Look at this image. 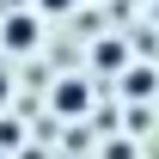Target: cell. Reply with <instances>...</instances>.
Here are the masks:
<instances>
[{"mask_svg": "<svg viewBox=\"0 0 159 159\" xmlns=\"http://www.w3.org/2000/svg\"><path fill=\"white\" fill-rule=\"evenodd\" d=\"M0 31H6V37H0L6 49H31V43H37V19H25V12H19V19H6Z\"/></svg>", "mask_w": 159, "mask_h": 159, "instance_id": "6da1fadb", "label": "cell"}, {"mask_svg": "<svg viewBox=\"0 0 159 159\" xmlns=\"http://www.w3.org/2000/svg\"><path fill=\"white\" fill-rule=\"evenodd\" d=\"M55 110H61V116H80V110H86V80H80V86H74V80H61Z\"/></svg>", "mask_w": 159, "mask_h": 159, "instance_id": "7a4b0ae2", "label": "cell"}, {"mask_svg": "<svg viewBox=\"0 0 159 159\" xmlns=\"http://www.w3.org/2000/svg\"><path fill=\"white\" fill-rule=\"evenodd\" d=\"M80 0H37V12H74Z\"/></svg>", "mask_w": 159, "mask_h": 159, "instance_id": "3957f363", "label": "cell"}, {"mask_svg": "<svg viewBox=\"0 0 159 159\" xmlns=\"http://www.w3.org/2000/svg\"><path fill=\"white\" fill-rule=\"evenodd\" d=\"M0 104H6V74H0Z\"/></svg>", "mask_w": 159, "mask_h": 159, "instance_id": "277c9868", "label": "cell"}]
</instances>
